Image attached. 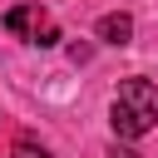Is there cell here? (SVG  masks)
Returning a JSON list of instances; mask_svg holds the SVG:
<instances>
[{
    "label": "cell",
    "mask_w": 158,
    "mask_h": 158,
    "mask_svg": "<svg viewBox=\"0 0 158 158\" xmlns=\"http://www.w3.org/2000/svg\"><path fill=\"white\" fill-rule=\"evenodd\" d=\"M109 123H114V133L128 143V138H143L153 123H158V84H148V79H123L118 84V94H114V104H109Z\"/></svg>",
    "instance_id": "1"
},
{
    "label": "cell",
    "mask_w": 158,
    "mask_h": 158,
    "mask_svg": "<svg viewBox=\"0 0 158 158\" xmlns=\"http://www.w3.org/2000/svg\"><path fill=\"white\" fill-rule=\"evenodd\" d=\"M94 30H99V40H104V44H128V40H133V15L114 10V15H104Z\"/></svg>",
    "instance_id": "2"
},
{
    "label": "cell",
    "mask_w": 158,
    "mask_h": 158,
    "mask_svg": "<svg viewBox=\"0 0 158 158\" xmlns=\"http://www.w3.org/2000/svg\"><path fill=\"white\" fill-rule=\"evenodd\" d=\"M5 30L35 44V35H40V15H35V5H15V10L5 15Z\"/></svg>",
    "instance_id": "3"
},
{
    "label": "cell",
    "mask_w": 158,
    "mask_h": 158,
    "mask_svg": "<svg viewBox=\"0 0 158 158\" xmlns=\"http://www.w3.org/2000/svg\"><path fill=\"white\" fill-rule=\"evenodd\" d=\"M10 158H49V148H44V143H35V138H25V133H20V138H15V143H10Z\"/></svg>",
    "instance_id": "4"
},
{
    "label": "cell",
    "mask_w": 158,
    "mask_h": 158,
    "mask_svg": "<svg viewBox=\"0 0 158 158\" xmlns=\"http://www.w3.org/2000/svg\"><path fill=\"white\" fill-rule=\"evenodd\" d=\"M35 44H40V49H49V44H59V30H54V25H40V35H35Z\"/></svg>",
    "instance_id": "5"
},
{
    "label": "cell",
    "mask_w": 158,
    "mask_h": 158,
    "mask_svg": "<svg viewBox=\"0 0 158 158\" xmlns=\"http://www.w3.org/2000/svg\"><path fill=\"white\" fill-rule=\"evenodd\" d=\"M109 158H138V153H133L128 143H114V148H109Z\"/></svg>",
    "instance_id": "6"
}]
</instances>
